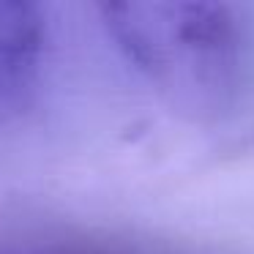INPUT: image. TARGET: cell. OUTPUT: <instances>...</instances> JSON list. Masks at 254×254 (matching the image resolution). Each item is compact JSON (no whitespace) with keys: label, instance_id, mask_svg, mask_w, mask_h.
Instances as JSON below:
<instances>
[{"label":"cell","instance_id":"obj_1","mask_svg":"<svg viewBox=\"0 0 254 254\" xmlns=\"http://www.w3.org/2000/svg\"><path fill=\"white\" fill-rule=\"evenodd\" d=\"M107 33L164 104L194 123H216L241 88V33L221 3H104Z\"/></svg>","mask_w":254,"mask_h":254},{"label":"cell","instance_id":"obj_3","mask_svg":"<svg viewBox=\"0 0 254 254\" xmlns=\"http://www.w3.org/2000/svg\"><path fill=\"white\" fill-rule=\"evenodd\" d=\"M3 254H126L118 249L101 246L96 241H79V238H44V241H25L8 246Z\"/></svg>","mask_w":254,"mask_h":254},{"label":"cell","instance_id":"obj_2","mask_svg":"<svg viewBox=\"0 0 254 254\" xmlns=\"http://www.w3.org/2000/svg\"><path fill=\"white\" fill-rule=\"evenodd\" d=\"M44 50L47 22L41 6L0 0V118L22 110L36 90Z\"/></svg>","mask_w":254,"mask_h":254}]
</instances>
